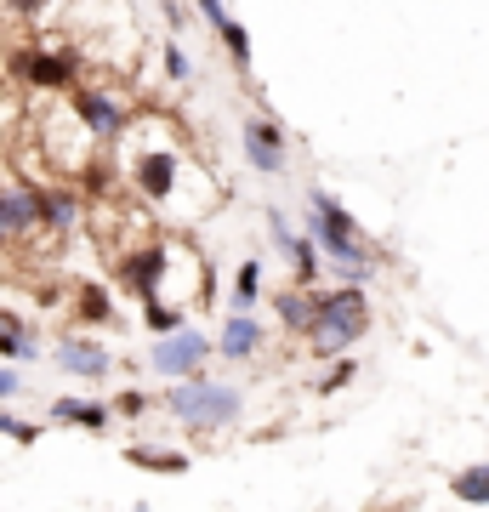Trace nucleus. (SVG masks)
Masks as SVG:
<instances>
[{"instance_id": "nucleus-14", "label": "nucleus", "mask_w": 489, "mask_h": 512, "mask_svg": "<svg viewBox=\"0 0 489 512\" xmlns=\"http://www.w3.org/2000/svg\"><path fill=\"white\" fill-rule=\"evenodd\" d=\"M52 416L69 421V427H86V433H103V427H109V410H103V404L97 399H69V393L52 404Z\"/></svg>"}, {"instance_id": "nucleus-26", "label": "nucleus", "mask_w": 489, "mask_h": 512, "mask_svg": "<svg viewBox=\"0 0 489 512\" xmlns=\"http://www.w3.org/2000/svg\"><path fill=\"white\" fill-rule=\"evenodd\" d=\"M114 410H120V416H143L148 393H137V387H131V393H120V399H114Z\"/></svg>"}, {"instance_id": "nucleus-27", "label": "nucleus", "mask_w": 489, "mask_h": 512, "mask_svg": "<svg viewBox=\"0 0 489 512\" xmlns=\"http://www.w3.org/2000/svg\"><path fill=\"white\" fill-rule=\"evenodd\" d=\"M342 382H353V359H342V365L330 370L325 382H319V393H336V387H342Z\"/></svg>"}, {"instance_id": "nucleus-24", "label": "nucleus", "mask_w": 489, "mask_h": 512, "mask_svg": "<svg viewBox=\"0 0 489 512\" xmlns=\"http://www.w3.org/2000/svg\"><path fill=\"white\" fill-rule=\"evenodd\" d=\"M0 433H6V439H18V444H35L40 439V427H29V421H18V416H0Z\"/></svg>"}, {"instance_id": "nucleus-23", "label": "nucleus", "mask_w": 489, "mask_h": 512, "mask_svg": "<svg viewBox=\"0 0 489 512\" xmlns=\"http://www.w3.org/2000/svg\"><path fill=\"white\" fill-rule=\"evenodd\" d=\"M143 313H148V330H154V336H160V330H177V325H182V313H177V308H165L160 296H148Z\"/></svg>"}, {"instance_id": "nucleus-22", "label": "nucleus", "mask_w": 489, "mask_h": 512, "mask_svg": "<svg viewBox=\"0 0 489 512\" xmlns=\"http://www.w3.org/2000/svg\"><path fill=\"white\" fill-rule=\"evenodd\" d=\"M217 35H222V46H228V52H234V63H239V69H251V35H245V29H239L234 18L222 23Z\"/></svg>"}, {"instance_id": "nucleus-19", "label": "nucleus", "mask_w": 489, "mask_h": 512, "mask_svg": "<svg viewBox=\"0 0 489 512\" xmlns=\"http://www.w3.org/2000/svg\"><path fill=\"white\" fill-rule=\"evenodd\" d=\"M74 313H80L86 325H114V308H109V296L97 291V285H80V296H74Z\"/></svg>"}, {"instance_id": "nucleus-2", "label": "nucleus", "mask_w": 489, "mask_h": 512, "mask_svg": "<svg viewBox=\"0 0 489 512\" xmlns=\"http://www.w3.org/2000/svg\"><path fill=\"white\" fill-rule=\"evenodd\" d=\"M370 330V302H364L359 279H347L342 291H325L313 302V319H308V336L319 353H347Z\"/></svg>"}, {"instance_id": "nucleus-6", "label": "nucleus", "mask_w": 489, "mask_h": 512, "mask_svg": "<svg viewBox=\"0 0 489 512\" xmlns=\"http://www.w3.org/2000/svg\"><path fill=\"white\" fill-rule=\"evenodd\" d=\"M239 137H245V160H251L256 171H262V177H279V171H285V131L273 126V120L251 114Z\"/></svg>"}, {"instance_id": "nucleus-21", "label": "nucleus", "mask_w": 489, "mask_h": 512, "mask_svg": "<svg viewBox=\"0 0 489 512\" xmlns=\"http://www.w3.org/2000/svg\"><path fill=\"white\" fill-rule=\"evenodd\" d=\"M256 285H262V268H256V262H239V274H234V308H251L256 296Z\"/></svg>"}, {"instance_id": "nucleus-7", "label": "nucleus", "mask_w": 489, "mask_h": 512, "mask_svg": "<svg viewBox=\"0 0 489 512\" xmlns=\"http://www.w3.org/2000/svg\"><path fill=\"white\" fill-rule=\"evenodd\" d=\"M160 279H165V245H137L131 256H120V285L137 302L160 296Z\"/></svg>"}, {"instance_id": "nucleus-29", "label": "nucleus", "mask_w": 489, "mask_h": 512, "mask_svg": "<svg viewBox=\"0 0 489 512\" xmlns=\"http://www.w3.org/2000/svg\"><path fill=\"white\" fill-rule=\"evenodd\" d=\"M6 6H12L18 18H40V12H46V0H6Z\"/></svg>"}, {"instance_id": "nucleus-11", "label": "nucleus", "mask_w": 489, "mask_h": 512, "mask_svg": "<svg viewBox=\"0 0 489 512\" xmlns=\"http://www.w3.org/2000/svg\"><path fill=\"white\" fill-rule=\"evenodd\" d=\"M35 222H40L35 183H23V177H18V188H6V194H0V228H6V234H29Z\"/></svg>"}, {"instance_id": "nucleus-10", "label": "nucleus", "mask_w": 489, "mask_h": 512, "mask_svg": "<svg viewBox=\"0 0 489 512\" xmlns=\"http://www.w3.org/2000/svg\"><path fill=\"white\" fill-rule=\"evenodd\" d=\"M35 211H40L46 228L69 234L74 222H80V194H74V188H35Z\"/></svg>"}, {"instance_id": "nucleus-3", "label": "nucleus", "mask_w": 489, "mask_h": 512, "mask_svg": "<svg viewBox=\"0 0 489 512\" xmlns=\"http://www.w3.org/2000/svg\"><path fill=\"white\" fill-rule=\"evenodd\" d=\"M165 404H171V416H182L194 433H217V427H234L239 416V393L234 387H222V382H205L200 370L188 376V382H177L171 393H165Z\"/></svg>"}, {"instance_id": "nucleus-18", "label": "nucleus", "mask_w": 489, "mask_h": 512, "mask_svg": "<svg viewBox=\"0 0 489 512\" xmlns=\"http://www.w3.org/2000/svg\"><path fill=\"white\" fill-rule=\"evenodd\" d=\"M450 490L461 495V501H472V507H484V501H489V467L478 461V467H467V473H455Z\"/></svg>"}, {"instance_id": "nucleus-13", "label": "nucleus", "mask_w": 489, "mask_h": 512, "mask_svg": "<svg viewBox=\"0 0 489 512\" xmlns=\"http://www.w3.org/2000/svg\"><path fill=\"white\" fill-rule=\"evenodd\" d=\"M256 342H262V330H256V319H251V313L239 308L234 319L222 325V342H217V348L228 353V359H251V353H256Z\"/></svg>"}, {"instance_id": "nucleus-4", "label": "nucleus", "mask_w": 489, "mask_h": 512, "mask_svg": "<svg viewBox=\"0 0 489 512\" xmlns=\"http://www.w3.org/2000/svg\"><path fill=\"white\" fill-rule=\"evenodd\" d=\"M205 353H211V342H205L200 330H160V342H154V353H148V365L160 370V376H194V370L205 365Z\"/></svg>"}, {"instance_id": "nucleus-25", "label": "nucleus", "mask_w": 489, "mask_h": 512, "mask_svg": "<svg viewBox=\"0 0 489 512\" xmlns=\"http://www.w3.org/2000/svg\"><path fill=\"white\" fill-rule=\"evenodd\" d=\"M165 74H171V80H188V74H194V63L182 57V46H165Z\"/></svg>"}, {"instance_id": "nucleus-12", "label": "nucleus", "mask_w": 489, "mask_h": 512, "mask_svg": "<svg viewBox=\"0 0 489 512\" xmlns=\"http://www.w3.org/2000/svg\"><path fill=\"white\" fill-rule=\"evenodd\" d=\"M57 365L74 370V376H109V348H97V342H80V336H69V342L57 348Z\"/></svg>"}, {"instance_id": "nucleus-8", "label": "nucleus", "mask_w": 489, "mask_h": 512, "mask_svg": "<svg viewBox=\"0 0 489 512\" xmlns=\"http://www.w3.org/2000/svg\"><path fill=\"white\" fill-rule=\"evenodd\" d=\"M74 114H80V126H86L97 143H109V137L126 131V109H120L114 97H103V92H80L74 97Z\"/></svg>"}, {"instance_id": "nucleus-9", "label": "nucleus", "mask_w": 489, "mask_h": 512, "mask_svg": "<svg viewBox=\"0 0 489 512\" xmlns=\"http://www.w3.org/2000/svg\"><path fill=\"white\" fill-rule=\"evenodd\" d=\"M137 188H143V200H171V188H177V154L171 148H143L137 154Z\"/></svg>"}, {"instance_id": "nucleus-28", "label": "nucleus", "mask_w": 489, "mask_h": 512, "mask_svg": "<svg viewBox=\"0 0 489 512\" xmlns=\"http://www.w3.org/2000/svg\"><path fill=\"white\" fill-rule=\"evenodd\" d=\"M200 12H205V23H211V29H222V23H228V6H222V0H200Z\"/></svg>"}, {"instance_id": "nucleus-30", "label": "nucleus", "mask_w": 489, "mask_h": 512, "mask_svg": "<svg viewBox=\"0 0 489 512\" xmlns=\"http://www.w3.org/2000/svg\"><path fill=\"white\" fill-rule=\"evenodd\" d=\"M18 370H0V399H12V393H18Z\"/></svg>"}, {"instance_id": "nucleus-31", "label": "nucleus", "mask_w": 489, "mask_h": 512, "mask_svg": "<svg viewBox=\"0 0 489 512\" xmlns=\"http://www.w3.org/2000/svg\"><path fill=\"white\" fill-rule=\"evenodd\" d=\"M6 239H12V234H6V228H0V245H6Z\"/></svg>"}, {"instance_id": "nucleus-1", "label": "nucleus", "mask_w": 489, "mask_h": 512, "mask_svg": "<svg viewBox=\"0 0 489 512\" xmlns=\"http://www.w3.org/2000/svg\"><path fill=\"white\" fill-rule=\"evenodd\" d=\"M308 211H313V245H325V256L336 262V274H342V279H364L381 262V251H370V245H364L359 222L347 217L330 194H319V188H313Z\"/></svg>"}, {"instance_id": "nucleus-15", "label": "nucleus", "mask_w": 489, "mask_h": 512, "mask_svg": "<svg viewBox=\"0 0 489 512\" xmlns=\"http://www.w3.org/2000/svg\"><path fill=\"white\" fill-rule=\"evenodd\" d=\"M126 461L131 467H148V473H165V478L188 473V456H177V450H148V444H131Z\"/></svg>"}, {"instance_id": "nucleus-20", "label": "nucleus", "mask_w": 489, "mask_h": 512, "mask_svg": "<svg viewBox=\"0 0 489 512\" xmlns=\"http://www.w3.org/2000/svg\"><path fill=\"white\" fill-rule=\"evenodd\" d=\"M279 319H285L290 330H302V336H308V319H313V302L302 291H285L279 296Z\"/></svg>"}, {"instance_id": "nucleus-16", "label": "nucleus", "mask_w": 489, "mask_h": 512, "mask_svg": "<svg viewBox=\"0 0 489 512\" xmlns=\"http://www.w3.org/2000/svg\"><path fill=\"white\" fill-rule=\"evenodd\" d=\"M279 251L290 256V268H296V285H302V291H313V279H319V256H313V239H296V234H290Z\"/></svg>"}, {"instance_id": "nucleus-5", "label": "nucleus", "mask_w": 489, "mask_h": 512, "mask_svg": "<svg viewBox=\"0 0 489 512\" xmlns=\"http://www.w3.org/2000/svg\"><path fill=\"white\" fill-rule=\"evenodd\" d=\"M12 69L29 80V86H40V92H63V86H74V52H35V46H23V52H12Z\"/></svg>"}, {"instance_id": "nucleus-17", "label": "nucleus", "mask_w": 489, "mask_h": 512, "mask_svg": "<svg viewBox=\"0 0 489 512\" xmlns=\"http://www.w3.org/2000/svg\"><path fill=\"white\" fill-rule=\"evenodd\" d=\"M35 336L12 319V313H0V359H35Z\"/></svg>"}]
</instances>
